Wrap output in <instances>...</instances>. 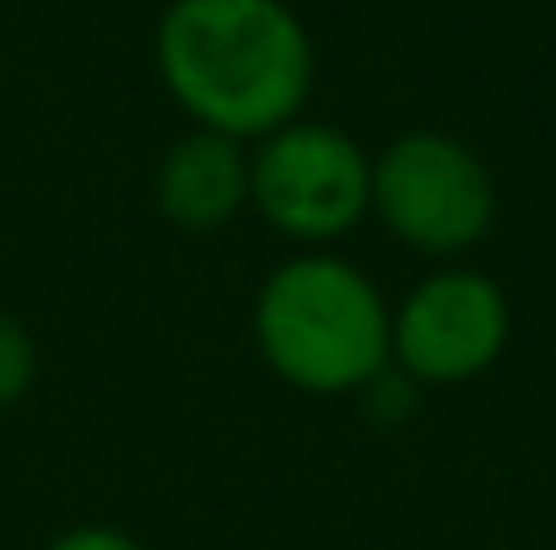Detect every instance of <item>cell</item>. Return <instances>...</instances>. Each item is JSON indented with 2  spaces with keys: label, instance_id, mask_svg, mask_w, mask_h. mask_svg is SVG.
Masks as SVG:
<instances>
[{
  "label": "cell",
  "instance_id": "cell-2",
  "mask_svg": "<svg viewBox=\"0 0 556 550\" xmlns=\"http://www.w3.org/2000/svg\"><path fill=\"white\" fill-rule=\"evenodd\" d=\"M254 341L270 372L303 394H352L389 362V308L336 254H298L260 286Z\"/></svg>",
  "mask_w": 556,
  "mask_h": 550
},
{
  "label": "cell",
  "instance_id": "cell-7",
  "mask_svg": "<svg viewBox=\"0 0 556 550\" xmlns=\"http://www.w3.org/2000/svg\"><path fill=\"white\" fill-rule=\"evenodd\" d=\"M33 372H38L33 335H27L11 314H0V405L22 399V394H27V383H33Z\"/></svg>",
  "mask_w": 556,
  "mask_h": 550
},
{
  "label": "cell",
  "instance_id": "cell-4",
  "mask_svg": "<svg viewBox=\"0 0 556 550\" xmlns=\"http://www.w3.org/2000/svg\"><path fill=\"white\" fill-rule=\"evenodd\" d=\"M249 200L276 232L330 243L372 210V163L346 130L292 119L249 157Z\"/></svg>",
  "mask_w": 556,
  "mask_h": 550
},
{
  "label": "cell",
  "instance_id": "cell-1",
  "mask_svg": "<svg viewBox=\"0 0 556 550\" xmlns=\"http://www.w3.org/2000/svg\"><path fill=\"white\" fill-rule=\"evenodd\" d=\"M157 71L200 130L265 141L314 87V43L287 0H174L157 22Z\"/></svg>",
  "mask_w": 556,
  "mask_h": 550
},
{
  "label": "cell",
  "instance_id": "cell-5",
  "mask_svg": "<svg viewBox=\"0 0 556 550\" xmlns=\"http://www.w3.org/2000/svg\"><path fill=\"white\" fill-rule=\"evenodd\" d=\"M508 297L481 270H438L389 314V357L421 383H470L508 351Z\"/></svg>",
  "mask_w": 556,
  "mask_h": 550
},
{
  "label": "cell",
  "instance_id": "cell-6",
  "mask_svg": "<svg viewBox=\"0 0 556 550\" xmlns=\"http://www.w3.org/2000/svg\"><path fill=\"white\" fill-rule=\"evenodd\" d=\"M157 205L185 232H216L249 205V152L232 136L189 130L157 163Z\"/></svg>",
  "mask_w": 556,
  "mask_h": 550
},
{
  "label": "cell",
  "instance_id": "cell-8",
  "mask_svg": "<svg viewBox=\"0 0 556 550\" xmlns=\"http://www.w3.org/2000/svg\"><path fill=\"white\" fill-rule=\"evenodd\" d=\"M49 550H147L141 540H130L125 529H109V524H81V529H65Z\"/></svg>",
  "mask_w": 556,
  "mask_h": 550
},
{
  "label": "cell",
  "instance_id": "cell-3",
  "mask_svg": "<svg viewBox=\"0 0 556 550\" xmlns=\"http://www.w3.org/2000/svg\"><path fill=\"white\" fill-rule=\"evenodd\" d=\"M372 210L383 227L421 254H465L497 216L486 163L438 130H410L372 163Z\"/></svg>",
  "mask_w": 556,
  "mask_h": 550
}]
</instances>
